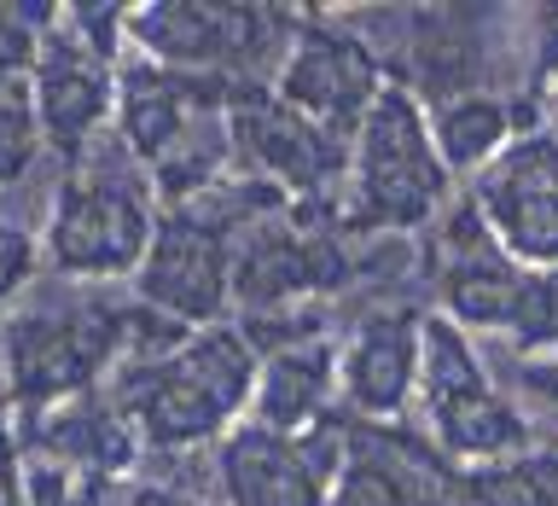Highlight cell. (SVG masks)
Instances as JSON below:
<instances>
[{
    "mask_svg": "<svg viewBox=\"0 0 558 506\" xmlns=\"http://www.w3.org/2000/svg\"><path fill=\"white\" fill-rule=\"evenodd\" d=\"M418 366H425V314L373 309L338 344V401L355 419H396L418 401Z\"/></svg>",
    "mask_w": 558,
    "mask_h": 506,
    "instance_id": "cell-15",
    "label": "cell"
},
{
    "mask_svg": "<svg viewBox=\"0 0 558 506\" xmlns=\"http://www.w3.org/2000/svg\"><path fill=\"white\" fill-rule=\"evenodd\" d=\"M483 227L523 268H558V134H518L495 164L477 174Z\"/></svg>",
    "mask_w": 558,
    "mask_h": 506,
    "instance_id": "cell-13",
    "label": "cell"
},
{
    "mask_svg": "<svg viewBox=\"0 0 558 506\" xmlns=\"http://www.w3.org/2000/svg\"><path fill=\"white\" fill-rule=\"evenodd\" d=\"M0 506H24L17 495V431L0 419Z\"/></svg>",
    "mask_w": 558,
    "mask_h": 506,
    "instance_id": "cell-24",
    "label": "cell"
},
{
    "mask_svg": "<svg viewBox=\"0 0 558 506\" xmlns=\"http://www.w3.org/2000/svg\"><path fill=\"white\" fill-rule=\"evenodd\" d=\"M430 140L442 152L448 174L453 169H488L495 157L518 140V111L506 94H453V99H430Z\"/></svg>",
    "mask_w": 558,
    "mask_h": 506,
    "instance_id": "cell-18",
    "label": "cell"
},
{
    "mask_svg": "<svg viewBox=\"0 0 558 506\" xmlns=\"http://www.w3.org/2000/svg\"><path fill=\"white\" fill-rule=\"evenodd\" d=\"M122 506H221L216 483L192 489L186 478H134L122 483Z\"/></svg>",
    "mask_w": 558,
    "mask_h": 506,
    "instance_id": "cell-23",
    "label": "cell"
},
{
    "mask_svg": "<svg viewBox=\"0 0 558 506\" xmlns=\"http://www.w3.org/2000/svg\"><path fill=\"white\" fill-rule=\"evenodd\" d=\"M349 204L343 227H425L448 204V164L430 140L425 99L390 82L349 140Z\"/></svg>",
    "mask_w": 558,
    "mask_h": 506,
    "instance_id": "cell-6",
    "label": "cell"
},
{
    "mask_svg": "<svg viewBox=\"0 0 558 506\" xmlns=\"http://www.w3.org/2000/svg\"><path fill=\"white\" fill-rule=\"evenodd\" d=\"M291 35L296 12L286 7H233V0L227 7L216 0L129 7V47L140 59L227 87H274Z\"/></svg>",
    "mask_w": 558,
    "mask_h": 506,
    "instance_id": "cell-5",
    "label": "cell"
},
{
    "mask_svg": "<svg viewBox=\"0 0 558 506\" xmlns=\"http://www.w3.org/2000/svg\"><path fill=\"white\" fill-rule=\"evenodd\" d=\"M12 431H17V448L24 454L94 471V478H111V483H122L146 460V443H140L134 419L117 408L111 390L59 401V408H41V413H17Z\"/></svg>",
    "mask_w": 558,
    "mask_h": 506,
    "instance_id": "cell-16",
    "label": "cell"
},
{
    "mask_svg": "<svg viewBox=\"0 0 558 506\" xmlns=\"http://www.w3.org/2000/svg\"><path fill=\"white\" fill-rule=\"evenodd\" d=\"M279 204H291L286 192H274L256 174H227L221 186L198 192L186 204H169L157 216L151 251L134 274V303L151 314L204 332L221 326V314L233 309V251L239 233L262 216H274Z\"/></svg>",
    "mask_w": 558,
    "mask_h": 506,
    "instance_id": "cell-4",
    "label": "cell"
},
{
    "mask_svg": "<svg viewBox=\"0 0 558 506\" xmlns=\"http://www.w3.org/2000/svg\"><path fill=\"white\" fill-rule=\"evenodd\" d=\"M331 506H465V466L390 419L343 425Z\"/></svg>",
    "mask_w": 558,
    "mask_h": 506,
    "instance_id": "cell-12",
    "label": "cell"
},
{
    "mask_svg": "<svg viewBox=\"0 0 558 506\" xmlns=\"http://www.w3.org/2000/svg\"><path fill=\"white\" fill-rule=\"evenodd\" d=\"M140 332V303L82 279H41L0 314V384L12 413L94 396L117 378Z\"/></svg>",
    "mask_w": 558,
    "mask_h": 506,
    "instance_id": "cell-1",
    "label": "cell"
},
{
    "mask_svg": "<svg viewBox=\"0 0 558 506\" xmlns=\"http://www.w3.org/2000/svg\"><path fill=\"white\" fill-rule=\"evenodd\" d=\"M338 408V344L326 338H296L262 356L256 366V396H251V425L262 431H314Z\"/></svg>",
    "mask_w": 558,
    "mask_h": 506,
    "instance_id": "cell-17",
    "label": "cell"
},
{
    "mask_svg": "<svg viewBox=\"0 0 558 506\" xmlns=\"http://www.w3.org/2000/svg\"><path fill=\"white\" fill-rule=\"evenodd\" d=\"M430 274L453 326H500L518 344H547L558 332V286L500 251L477 216V204L448 216L442 256H436Z\"/></svg>",
    "mask_w": 558,
    "mask_h": 506,
    "instance_id": "cell-8",
    "label": "cell"
},
{
    "mask_svg": "<svg viewBox=\"0 0 558 506\" xmlns=\"http://www.w3.org/2000/svg\"><path fill=\"white\" fill-rule=\"evenodd\" d=\"M343 460V419H326L314 431H262L244 425L216 443L209 454V483L221 506H331Z\"/></svg>",
    "mask_w": 558,
    "mask_h": 506,
    "instance_id": "cell-9",
    "label": "cell"
},
{
    "mask_svg": "<svg viewBox=\"0 0 558 506\" xmlns=\"http://www.w3.org/2000/svg\"><path fill=\"white\" fill-rule=\"evenodd\" d=\"M41 129H35L29 82H0V192L24 186L35 157H41Z\"/></svg>",
    "mask_w": 558,
    "mask_h": 506,
    "instance_id": "cell-21",
    "label": "cell"
},
{
    "mask_svg": "<svg viewBox=\"0 0 558 506\" xmlns=\"http://www.w3.org/2000/svg\"><path fill=\"white\" fill-rule=\"evenodd\" d=\"M418 408H425L430 443L453 466H495L512 454H530V419L495 390L483 356L471 349L465 326L448 314H425V366H418Z\"/></svg>",
    "mask_w": 558,
    "mask_h": 506,
    "instance_id": "cell-7",
    "label": "cell"
},
{
    "mask_svg": "<svg viewBox=\"0 0 558 506\" xmlns=\"http://www.w3.org/2000/svg\"><path fill=\"white\" fill-rule=\"evenodd\" d=\"M227 134H233V164L286 192L291 204L326 198L331 186L349 181V140L291 111L274 87H239L227 105Z\"/></svg>",
    "mask_w": 558,
    "mask_h": 506,
    "instance_id": "cell-11",
    "label": "cell"
},
{
    "mask_svg": "<svg viewBox=\"0 0 558 506\" xmlns=\"http://www.w3.org/2000/svg\"><path fill=\"white\" fill-rule=\"evenodd\" d=\"M29 105H35L41 146L59 157V164H70V157H82L99 134H111L117 64L99 59L94 47H82L59 17V29H52L47 47H41V64L29 70Z\"/></svg>",
    "mask_w": 558,
    "mask_h": 506,
    "instance_id": "cell-14",
    "label": "cell"
},
{
    "mask_svg": "<svg viewBox=\"0 0 558 506\" xmlns=\"http://www.w3.org/2000/svg\"><path fill=\"white\" fill-rule=\"evenodd\" d=\"M52 29H59V7L0 0V82H29V70L41 64V47Z\"/></svg>",
    "mask_w": 558,
    "mask_h": 506,
    "instance_id": "cell-20",
    "label": "cell"
},
{
    "mask_svg": "<svg viewBox=\"0 0 558 506\" xmlns=\"http://www.w3.org/2000/svg\"><path fill=\"white\" fill-rule=\"evenodd\" d=\"M384 64H378V47L366 41L361 29H349L343 17L331 12H314V17H296V35L279 59V76H274V94L303 111L308 122H320L338 140H355V129L373 111V99L384 94Z\"/></svg>",
    "mask_w": 558,
    "mask_h": 506,
    "instance_id": "cell-10",
    "label": "cell"
},
{
    "mask_svg": "<svg viewBox=\"0 0 558 506\" xmlns=\"http://www.w3.org/2000/svg\"><path fill=\"white\" fill-rule=\"evenodd\" d=\"M465 506H558V454H512L465 466Z\"/></svg>",
    "mask_w": 558,
    "mask_h": 506,
    "instance_id": "cell-19",
    "label": "cell"
},
{
    "mask_svg": "<svg viewBox=\"0 0 558 506\" xmlns=\"http://www.w3.org/2000/svg\"><path fill=\"white\" fill-rule=\"evenodd\" d=\"M29 274H35V233L0 209V314L29 291Z\"/></svg>",
    "mask_w": 558,
    "mask_h": 506,
    "instance_id": "cell-22",
    "label": "cell"
},
{
    "mask_svg": "<svg viewBox=\"0 0 558 506\" xmlns=\"http://www.w3.org/2000/svg\"><path fill=\"white\" fill-rule=\"evenodd\" d=\"M256 366L262 356L239 326H204L157 356L122 361L105 390L134 419L146 454H192L227 443L244 425L256 396Z\"/></svg>",
    "mask_w": 558,
    "mask_h": 506,
    "instance_id": "cell-2",
    "label": "cell"
},
{
    "mask_svg": "<svg viewBox=\"0 0 558 506\" xmlns=\"http://www.w3.org/2000/svg\"><path fill=\"white\" fill-rule=\"evenodd\" d=\"M157 216L163 209H157L151 174L134 164V152L117 134H99L52 181L41 251L59 279H82V286L134 279L151 251Z\"/></svg>",
    "mask_w": 558,
    "mask_h": 506,
    "instance_id": "cell-3",
    "label": "cell"
}]
</instances>
